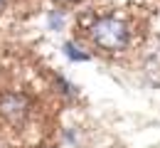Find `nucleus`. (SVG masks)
Instances as JSON below:
<instances>
[{
	"label": "nucleus",
	"instance_id": "nucleus-1",
	"mask_svg": "<svg viewBox=\"0 0 160 148\" xmlns=\"http://www.w3.org/2000/svg\"><path fill=\"white\" fill-rule=\"evenodd\" d=\"M91 40L106 52H121L128 44V27L116 18H101L91 25Z\"/></svg>",
	"mask_w": 160,
	"mask_h": 148
},
{
	"label": "nucleus",
	"instance_id": "nucleus-2",
	"mask_svg": "<svg viewBox=\"0 0 160 148\" xmlns=\"http://www.w3.org/2000/svg\"><path fill=\"white\" fill-rule=\"evenodd\" d=\"M30 109H32L30 99L20 91H10L0 96V116L10 124H22L30 116Z\"/></svg>",
	"mask_w": 160,
	"mask_h": 148
},
{
	"label": "nucleus",
	"instance_id": "nucleus-3",
	"mask_svg": "<svg viewBox=\"0 0 160 148\" xmlns=\"http://www.w3.org/2000/svg\"><path fill=\"white\" fill-rule=\"evenodd\" d=\"M5 5H8V0H0V8H5Z\"/></svg>",
	"mask_w": 160,
	"mask_h": 148
},
{
	"label": "nucleus",
	"instance_id": "nucleus-4",
	"mask_svg": "<svg viewBox=\"0 0 160 148\" xmlns=\"http://www.w3.org/2000/svg\"><path fill=\"white\" fill-rule=\"evenodd\" d=\"M57 3H74V0H57Z\"/></svg>",
	"mask_w": 160,
	"mask_h": 148
}]
</instances>
